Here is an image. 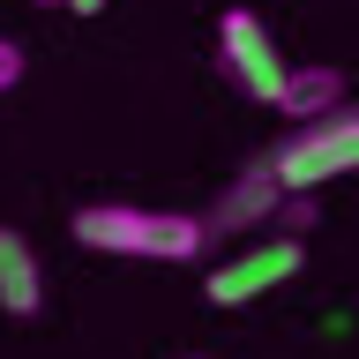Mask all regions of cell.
<instances>
[{
  "label": "cell",
  "mask_w": 359,
  "mask_h": 359,
  "mask_svg": "<svg viewBox=\"0 0 359 359\" xmlns=\"http://www.w3.org/2000/svg\"><path fill=\"white\" fill-rule=\"evenodd\" d=\"M75 247L90 255H128V262H202L210 224L187 210H128V202H90L75 210Z\"/></svg>",
  "instance_id": "cell-1"
},
{
  "label": "cell",
  "mask_w": 359,
  "mask_h": 359,
  "mask_svg": "<svg viewBox=\"0 0 359 359\" xmlns=\"http://www.w3.org/2000/svg\"><path fill=\"white\" fill-rule=\"evenodd\" d=\"M269 172L285 187H322V180L359 172V105H330L322 120H299L269 150Z\"/></svg>",
  "instance_id": "cell-2"
},
{
  "label": "cell",
  "mask_w": 359,
  "mask_h": 359,
  "mask_svg": "<svg viewBox=\"0 0 359 359\" xmlns=\"http://www.w3.org/2000/svg\"><path fill=\"white\" fill-rule=\"evenodd\" d=\"M217 60L255 105H277V90H285V75H292V60L277 53V38L262 30L255 8H224L217 15Z\"/></svg>",
  "instance_id": "cell-3"
},
{
  "label": "cell",
  "mask_w": 359,
  "mask_h": 359,
  "mask_svg": "<svg viewBox=\"0 0 359 359\" xmlns=\"http://www.w3.org/2000/svg\"><path fill=\"white\" fill-rule=\"evenodd\" d=\"M299 262H307L299 232H285V240H269V247H247V255L210 269V307H247V299L277 292L285 277H299Z\"/></svg>",
  "instance_id": "cell-4"
},
{
  "label": "cell",
  "mask_w": 359,
  "mask_h": 359,
  "mask_svg": "<svg viewBox=\"0 0 359 359\" xmlns=\"http://www.w3.org/2000/svg\"><path fill=\"white\" fill-rule=\"evenodd\" d=\"M285 195H292V187L269 172V157H262V165H247L232 187H217V202L202 210V224H210V240H240V232H255V224L277 217V202H285Z\"/></svg>",
  "instance_id": "cell-5"
},
{
  "label": "cell",
  "mask_w": 359,
  "mask_h": 359,
  "mask_svg": "<svg viewBox=\"0 0 359 359\" xmlns=\"http://www.w3.org/2000/svg\"><path fill=\"white\" fill-rule=\"evenodd\" d=\"M0 307L15 314V322H30V314L45 307V269H38V247L22 240L15 224H0Z\"/></svg>",
  "instance_id": "cell-6"
},
{
  "label": "cell",
  "mask_w": 359,
  "mask_h": 359,
  "mask_svg": "<svg viewBox=\"0 0 359 359\" xmlns=\"http://www.w3.org/2000/svg\"><path fill=\"white\" fill-rule=\"evenodd\" d=\"M330 105H344V67H292L285 90H277V112H285L292 128L299 120H322Z\"/></svg>",
  "instance_id": "cell-7"
},
{
  "label": "cell",
  "mask_w": 359,
  "mask_h": 359,
  "mask_svg": "<svg viewBox=\"0 0 359 359\" xmlns=\"http://www.w3.org/2000/svg\"><path fill=\"white\" fill-rule=\"evenodd\" d=\"M22 67H30V60H22V45H15V38H0V97L22 83Z\"/></svg>",
  "instance_id": "cell-8"
},
{
  "label": "cell",
  "mask_w": 359,
  "mask_h": 359,
  "mask_svg": "<svg viewBox=\"0 0 359 359\" xmlns=\"http://www.w3.org/2000/svg\"><path fill=\"white\" fill-rule=\"evenodd\" d=\"M60 8H75V15H105V0H60Z\"/></svg>",
  "instance_id": "cell-9"
},
{
  "label": "cell",
  "mask_w": 359,
  "mask_h": 359,
  "mask_svg": "<svg viewBox=\"0 0 359 359\" xmlns=\"http://www.w3.org/2000/svg\"><path fill=\"white\" fill-rule=\"evenodd\" d=\"M38 8H53V0H38Z\"/></svg>",
  "instance_id": "cell-10"
}]
</instances>
